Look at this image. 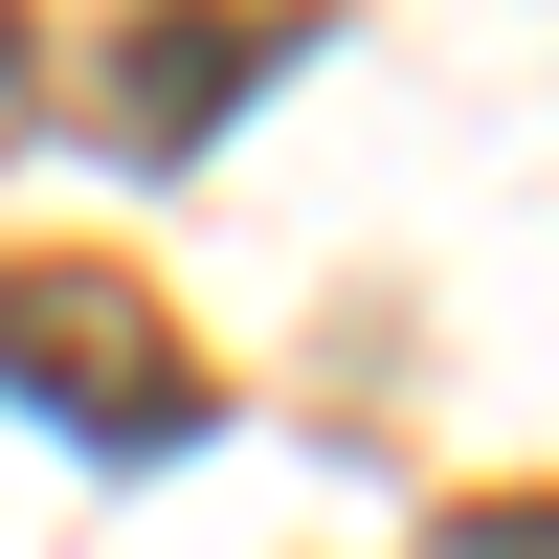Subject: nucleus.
<instances>
[{
    "label": "nucleus",
    "mask_w": 559,
    "mask_h": 559,
    "mask_svg": "<svg viewBox=\"0 0 559 559\" xmlns=\"http://www.w3.org/2000/svg\"><path fill=\"white\" fill-rule=\"evenodd\" d=\"M0 403H45V426H90V448H202L224 426L202 336H179L112 247H0Z\"/></svg>",
    "instance_id": "nucleus-1"
},
{
    "label": "nucleus",
    "mask_w": 559,
    "mask_h": 559,
    "mask_svg": "<svg viewBox=\"0 0 559 559\" xmlns=\"http://www.w3.org/2000/svg\"><path fill=\"white\" fill-rule=\"evenodd\" d=\"M269 68H292V23H269V0H202V23H157V45L90 68V112H112V157H179V134H224Z\"/></svg>",
    "instance_id": "nucleus-2"
},
{
    "label": "nucleus",
    "mask_w": 559,
    "mask_h": 559,
    "mask_svg": "<svg viewBox=\"0 0 559 559\" xmlns=\"http://www.w3.org/2000/svg\"><path fill=\"white\" fill-rule=\"evenodd\" d=\"M0 90H23V23H0Z\"/></svg>",
    "instance_id": "nucleus-3"
}]
</instances>
